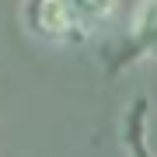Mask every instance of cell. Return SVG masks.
Here are the masks:
<instances>
[{"instance_id": "cell-1", "label": "cell", "mask_w": 157, "mask_h": 157, "mask_svg": "<svg viewBox=\"0 0 157 157\" xmlns=\"http://www.w3.org/2000/svg\"><path fill=\"white\" fill-rule=\"evenodd\" d=\"M21 21L35 39L49 45H77L87 39L67 0H21Z\"/></svg>"}, {"instance_id": "cell-2", "label": "cell", "mask_w": 157, "mask_h": 157, "mask_svg": "<svg viewBox=\"0 0 157 157\" xmlns=\"http://www.w3.org/2000/svg\"><path fill=\"white\" fill-rule=\"evenodd\" d=\"M143 59H157V0H140L126 39L115 45L108 59V73H122Z\"/></svg>"}, {"instance_id": "cell-3", "label": "cell", "mask_w": 157, "mask_h": 157, "mask_svg": "<svg viewBox=\"0 0 157 157\" xmlns=\"http://www.w3.org/2000/svg\"><path fill=\"white\" fill-rule=\"evenodd\" d=\"M126 150H129V157H157L154 143H150V105H147V98H133V105H129Z\"/></svg>"}, {"instance_id": "cell-4", "label": "cell", "mask_w": 157, "mask_h": 157, "mask_svg": "<svg viewBox=\"0 0 157 157\" xmlns=\"http://www.w3.org/2000/svg\"><path fill=\"white\" fill-rule=\"evenodd\" d=\"M67 4H70V11H73V17H77L84 35L105 28L119 14V0H67Z\"/></svg>"}]
</instances>
